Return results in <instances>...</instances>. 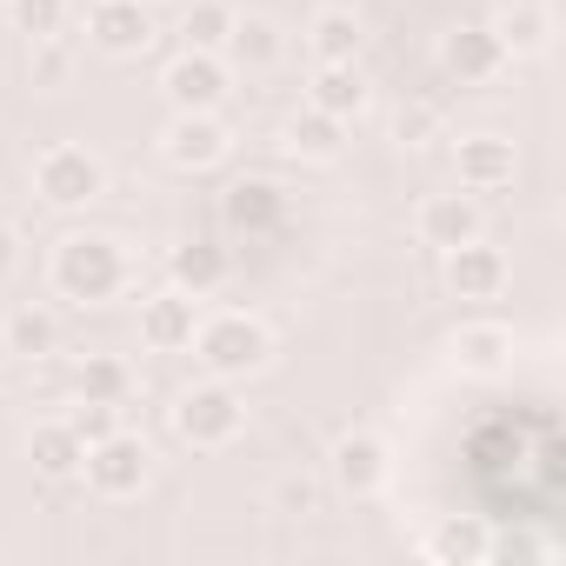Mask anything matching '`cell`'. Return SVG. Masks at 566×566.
Here are the masks:
<instances>
[{"mask_svg":"<svg viewBox=\"0 0 566 566\" xmlns=\"http://www.w3.org/2000/svg\"><path fill=\"white\" fill-rule=\"evenodd\" d=\"M48 280L74 307H107L127 294V247L114 233H67L48 260Z\"/></svg>","mask_w":566,"mask_h":566,"instance_id":"obj_1","label":"cell"},{"mask_svg":"<svg viewBox=\"0 0 566 566\" xmlns=\"http://www.w3.org/2000/svg\"><path fill=\"white\" fill-rule=\"evenodd\" d=\"M193 354L213 380H247L273 360V334L253 321V314H220V321H200L193 327Z\"/></svg>","mask_w":566,"mask_h":566,"instance_id":"obj_2","label":"cell"},{"mask_svg":"<svg viewBox=\"0 0 566 566\" xmlns=\"http://www.w3.org/2000/svg\"><path fill=\"white\" fill-rule=\"evenodd\" d=\"M240 427H247V407H240L233 380H213V374H207L200 387H187V394L174 400V433H180L187 447H200V453L233 447Z\"/></svg>","mask_w":566,"mask_h":566,"instance_id":"obj_3","label":"cell"},{"mask_svg":"<svg viewBox=\"0 0 566 566\" xmlns=\"http://www.w3.org/2000/svg\"><path fill=\"white\" fill-rule=\"evenodd\" d=\"M81 473H87V486H94L101 500H134V493L154 480V453H147V440H140V433L114 427L107 440H94V447H87Z\"/></svg>","mask_w":566,"mask_h":566,"instance_id":"obj_4","label":"cell"},{"mask_svg":"<svg viewBox=\"0 0 566 566\" xmlns=\"http://www.w3.org/2000/svg\"><path fill=\"white\" fill-rule=\"evenodd\" d=\"M160 94L174 101V114H220L227 94H233V67L220 54H200V48H180L160 74Z\"/></svg>","mask_w":566,"mask_h":566,"instance_id":"obj_5","label":"cell"},{"mask_svg":"<svg viewBox=\"0 0 566 566\" xmlns=\"http://www.w3.org/2000/svg\"><path fill=\"white\" fill-rule=\"evenodd\" d=\"M34 193H41L48 207H61V213L94 207V200L107 193V167H101L87 147H48V154L34 160Z\"/></svg>","mask_w":566,"mask_h":566,"instance_id":"obj_6","label":"cell"},{"mask_svg":"<svg viewBox=\"0 0 566 566\" xmlns=\"http://www.w3.org/2000/svg\"><path fill=\"white\" fill-rule=\"evenodd\" d=\"M227 147H233V134H227L220 114H174L167 134H160V160L180 167V174H207V167H220Z\"/></svg>","mask_w":566,"mask_h":566,"instance_id":"obj_7","label":"cell"},{"mask_svg":"<svg viewBox=\"0 0 566 566\" xmlns=\"http://www.w3.org/2000/svg\"><path fill=\"white\" fill-rule=\"evenodd\" d=\"M440 67H447V81H460V87H486V81L506 67L500 28H480V21L447 28V34H440Z\"/></svg>","mask_w":566,"mask_h":566,"instance_id":"obj_8","label":"cell"},{"mask_svg":"<svg viewBox=\"0 0 566 566\" xmlns=\"http://www.w3.org/2000/svg\"><path fill=\"white\" fill-rule=\"evenodd\" d=\"M87 41L114 61H134L154 48V14H147V0H94L87 8Z\"/></svg>","mask_w":566,"mask_h":566,"instance_id":"obj_9","label":"cell"},{"mask_svg":"<svg viewBox=\"0 0 566 566\" xmlns=\"http://www.w3.org/2000/svg\"><path fill=\"white\" fill-rule=\"evenodd\" d=\"M280 220H287V193H280L273 180H233L220 193V227L227 233L266 240V233H280Z\"/></svg>","mask_w":566,"mask_h":566,"instance_id":"obj_10","label":"cell"},{"mask_svg":"<svg viewBox=\"0 0 566 566\" xmlns=\"http://www.w3.org/2000/svg\"><path fill=\"white\" fill-rule=\"evenodd\" d=\"M453 174H460V193H500V187H513L520 154H513V140H500V134H467V140L453 147Z\"/></svg>","mask_w":566,"mask_h":566,"instance_id":"obj_11","label":"cell"},{"mask_svg":"<svg viewBox=\"0 0 566 566\" xmlns=\"http://www.w3.org/2000/svg\"><path fill=\"white\" fill-rule=\"evenodd\" d=\"M500 553V533L486 513H447L433 533H427V559L433 566H486Z\"/></svg>","mask_w":566,"mask_h":566,"instance_id":"obj_12","label":"cell"},{"mask_svg":"<svg viewBox=\"0 0 566 566\" xmlns=\"http://www.w3.org/2000/svg\"><path fill=\"white\" fill-rule=\"evenodd\" d=\"M480 227H486V220H480V200H473V193H427L420 213H413V233H420L427 247H440V253L480 240Z\"/></svg>","mask_w":566,"mask_h":566,"instance_id":"obj_13","label":"cell"},{"mask_svg":"<svg viewBox=\"0 0 566 566\" xmlns=\"http://www.w3.org/2000/svg\"><path fill=\"white\" fill-rule=\"evenodd\" d=\"M327 473H334V486L347 500H374L387 486V447L374 433H340L334 453H327Z\"/></svg>","mask_w":566,"mask_h":566,"instance_id":"obj_14","label":"cell"},{"mask_svg":"<svg viewBox=\"0 0 566 566\" xmlns=\"http://www.w3.org/2000/svg\"><path fill=\"white\" fill-rule=\"evenodd\" d=\"M447 294L453 301H500L506 294V253L486 240H467L447 253Z\"/></svg>","mask_w":566,"mask_h":566,"instance_id":"obj_15","label":"cell"},{"mask_svg":"<svg viewBox=\"0 0 566 566\" xmlns=\"http://www.w3.org/2000/svg\"><path fill=\"white\" fill-rule=\"evenodd\" d=\"M193 327H200L193 294L167 287V294L140 301V340H147V354H187V347H193Z\"/></svg>","mask_w":566,"mask_h":566,"instance_id":"obj_16","label":"cell"},{"mask_svg":"<svg viewBox=\"0 0 566 566\" xmlns=\"http://www.w3.org/2000/svg\"><path fill=\"white\" fill-rule=\"evenodd\" d=\"M367 101H374V87H367L360 61H321V67H314L307 107H321V114H334V120H360Z\"/></svg>","mask_w":566,"mask_h":566,"instance_id":"obj_17","label":"cell"},{"mask_svg":"<svg viewBox=\"0 0 566 566\" xmlns=\"http://www.w3.org/2000/svg\"><path fill=\"white\" fill-rule=\"evenodd\" d=\"M227 247L220 240H187V247H174L167 253V280L180 294H193V301H207V294H220L227 287Z\"/></svg>","mask_w":566,"mask_h":566,"instance_id":"obj_18","label":"cell"},{"mask_svg":"<svg viewBox=\"0 0 566 566\" xmlns=\"http://www.w3.org/2000/svg\"><path fill=\"white\" fill-rule=\"evenodd\" d=\"M28 460H34V473H48V480H74L81 460H87V440L74 433V420H41V427L28 433Z\"/></svg>","mask_w":566,"mask_h":566,"instance_id":"obj_19","label":"cell"},{"mask_svg":"<svg viewBox=\"0 0 566 566\" xmlns=\"http://www.w3.org/2000/svg\"><path fill=\"white\" fill-rule=\"evenodd\" d=\"M280 54H287V41H280V28L266 21V14H233V34H227V48H220V61H233V67H247V74H266V67H280Z\"/></svg>","mask_w":566,"mask_h":566,"instance_id":"obj_20","label":"cell"},{"mask_svg":"<svg viewBox=\"0 0 566 566\" xmlns=\"http://www.w3.org/2000/svg\"><path fill=\"white\" fill-rule=\"evenodd\" d=\"M280 147H287L294 160H340V147H347V120L307 107V114H294L287 127H280Z\"/></svg>","mask_w":566,"mask_h":566,"instance_id":"obj_21","label":"cell"},{"mask_svg":"<svg viewBox=\"0 0 566 566\" xmlns=\"http://www.w3.org/2000/svg\"><path fill=\"white\" fill-rule=\"evenodd\" d=\"M453 360H460V374H500L506 360H513V334L500 327V321H467L460 334H453Z\"/></svg>","mask_w":566,"mask_h":566,"instance_id":"obj_22","label":"cell"},{"mask_svg":"<svg viewBox=\"0 0 566 566\" xmlns=\"http://www.w3.org/2000/svg\"><path fill=\"white\" fill-rule=\"evenodd\" d=\"M0 334H8V360H54L61 354V321L48 307H14Z\"/></svg>","mask_w":566,"mask_h":566,"instance_id":"obj_23","label":"cell"},{"mask_svg":"<svg viewBox=\"0 0 566 566\" xmlns=\"http://www.w3.org/2000/svg\"><path fill=\"white\" fill-rule=\"evenodd\" d=\"M307 48H314V61H360L367 28H360L347 8H321V14L307 21Z\"/></svg>","mask_w":566,"mask_h":566,"instance_id":"obj_24","label":"cell"},{"mask_svg":"<svg viewBox=\"0 0 566 566\" xmlns=\"http://www.w3.org/2000/svg\"><path fill=\"white\" fill-rule=\"evenodd\" d=\"M134 394V367L114 360V354H87L74 367V400H101V407H127Z\"/></svg>","mask_w":566,"mask_h":566,"instance_id":"obj_25","label":"cell"},{"mask_svg":"<svg viewBox=\"0 0 566 566\" xmlns=\"http://www.w3.org/2000/svg\"><path fill=\"white\" fill-rule=\"evenodd\" d=\"M233 34V8L227 0H187V14H180V41L200 48V54H220Z\"/></svg>","mask_w":566,"mask_h":566,"instance_id":"obj_26","label":"cell"},{"mask_svg":"<svg viewBox=\"0 0 566 566\" xmlns=\"http://www.w3.org/2000/svg\"><path fill=\"white\" fill-rule=\"evenodd\" d=\"M8 21H14V34H28V41H48V34L67 28V0H8Z\"/></svg>","mask_w":566,"mask_h":566,"instance_id":"obj_27","label":"cell"},{"mask_svg":"<svg viewBox=\"0 0 566 566\" xmlns=\"http://www.w3.org/2000/svg\"><path fill=\"white\" fill-rule=\"evenodd\" d=\"M67 48H61V34H48V41H34V54H28V81L34 87H61L67 81Z\"/></svg>","mask_w":566,"mask_h":566,"instance_id":"obj_28","label":"cell"},{"mask_svg":"<svg viewBox=\"0 0 566 566\" xmlns=\"http://www.w3.org/2000/svg\"><path fill=\"white\" fill-rule=\"evenodd\" d=\"M433 134H440V114H433V107H400V114H394V140H400V147H427Z\"/></svg>","mask_w":566,"mask_h":566,"instance_id":"obj_29","label":"cell"},{"mask_svg":"<svg viewBox=\"0 0 566 566\" xmlns=\"http://www.w3.org/2000/svg\"><path fill=\"white\" fill-rule=\"evenodd\" d=\"M114 427H120V407H101V400H81V407H74V433H81L87 447L107 440Z\"/></svg>","mask_w":566,"mask_h":566,"instance_id":"obj_30","label":"cell"},{"mask_svg":"<svg viewBox=\"0 0 566 566\" xmlns=\"http://www.w3.org/2000/svg\"><path fill=\"white\" fill-rule=\"evenodd\" d=\"M500 41H506V54H513V48L533 54V48L546 41V21H539V14H506V21H500Z\"/></svg>","mask_w":566,"mask_h":566,"instance_id":"obj_31","label":"cell"},{"mask_svg":"<svg viewBox=\"0 0 566 566\" xmlns=\"http://www.w3.org/2000/svg\"><path fill=\"white\" fill-rule=\"evenodd\" d=\"M314 500H321L314 480H287V486H280V506H287V513H314Z\"/></svg>","mask_w":566,"mask_h":566,"instance_id":"obj_32","label":"cell"},{"mask_svg":"<svg viewBox=\"0 0 566 566\" xmlns=\"http://www.w3.org/2000/svg\"><path fill=\"white\" fill-rule=\"evenodd\" d=\"M0 360H8V334H0Z\"/></svg>","mask_w":566,"mask_h":566,"instance_id":"obj_33","label":"cell"},{"mask_svg":"<svg viewBox=\"0 0 566 566\" xmlns=\"http://www.w3.org/2000/svg\"><path fill=\"white\" fill-rule=\"evenodd\" d=\"M0 8H8V0H0Z\"/></svg>","mask_w":566,"mask_h":566,"instance_id":"obj_34","label":"cell"},{"mask_svg":"<svg viewBox=\"0 0 566 566\" xmlns=\"http://www.w3.org/2000/svg\"><path fill=\"white\" fill-rule=\"evenodd\" d=\"M0 407H8V400H0Z\"/></svg>","mask_w":566,"mask_h":566,"instance_id":"obj_35","label":"cell"}]
</instances>
